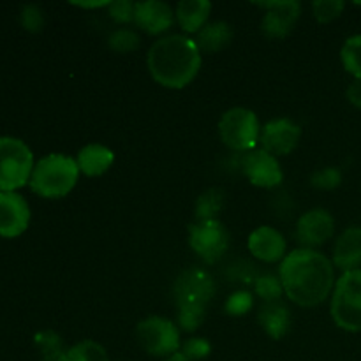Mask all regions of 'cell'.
<instances>
[{
  "instance_id": "cell-18",
  "label": "cell",
  "mask_w": 361,
  "mask_h": 361,
  "mask_svg": "<svg viewBox=\"0 0 361 361\" xmlns=\"http://www.w3.org/2000/svg\"><path fill=\"white\" fill-rule=\"evenodd\" d=\"M212 13V4L208 0H182L176 6V20L180 27L189 34H200L208 25Z\"/></svg>"
},
{
  "instance_id": "cell-29",
  "label": "cell",
  "mask_w": 361,
  "mask_h": 361,
  "mask_svg": "<svg viewBox=\"0 0 361 361\" xmlns=\"http://www.w3.org/2000/svg\"><path fill=\"white\" fill-rule=\"evenodd\" d=\"M310 182H312V185L316 187V189L331 190V189H335V187L341 185L342 173H341V169H337V168L317 169V171L312 175V178H310Z\"/></svg>"
},
{
  "instance_id": "cell-3",
  "label": "cell",
  "mask_w": 361,
  "mask_h": 361,
  "mask_svg": "<svg viewBox=\"0 0 361 361\" xmlns=\"http://www.w3.org/2000/svg\"><path fill=\"white\" fill-rule=\"evenodd\" d=\"M80 168L74 159L63 154H49L34 166L30 189L42 197H63L74 189Z\"/></svg>"
},
{
  "instance_id": "cell-25",
  "label": "cell",
  "mask_w": 361,
  "mask_h": 361,
  "mask_svg": "<svg viewBox=\"0 0 361 361\" xmlns=\"http://www.w3.org/2000/svg\"><path fill=\"white\" fill-rule=\"evenodd\" d=\"M254 289H256V295L267 303L279 302L282 291H284L281 279H277L275 275H261V277H257Z\"/></svg>"
},
{
  "instance_id": "cell-17",
  "label": "cell",
  "mask_w": 361,
  "mask_h": 361,
  "mask_svg": "<svg viewBox=\"0 0 361 361\" xmlns=\"http://www.w3.org/2000/svg\"><path fill=\"white\" fill-rule=\"evenodd\" d=\"M334 264L342 271L358 270L361 264V228H348L334 247Z\"/></svg>"
},
{
  "instance_id": "cell-37",
  "label": "cell",
  "mask_w": 361,
  "mask_h": 361,
  "mask_svg": "<svg viewBox=\"0 0 361 361\" xmlns=\"http://www.w3.org/2000/svg\"><path fill=\"white\" fill-rule=\"evenodd\" d=\"M109 4L111 2H74V6L83 7V9H92V7L99 9V7H108Z\"/></svg>"
},
{
  "instance_id": "cell-28",
  "label": "cell",
  "mask_w": 361,
  "mask_h": 361,
  "mask_svg": "<svg viewBox=\"0 0 361 361\" xmlns=\"http://www.w3.org/2000/svg\"><path fill=\"white\" fill-rule=\"evenodd\" d=\"M204 321V307H178V324L185 331H196Z\"/></svg>"
},
{
  "instance_id": "cell-38",
  "label": "cell",
  "mask_w": 361,
  "mask_h": 361,
  "mask_svg": "<svg viewBox=\"0 0 361 361\" xmlns=\"http://www.w3.org/2000/svg\"><path fill=\"white\" fill-rule=\"evenodd\" d=\"M164 361H189V360H187L185 356L182 355V351H178V353H175V355L168 356V358H166Z\"/></svg>"
},
{
  "instance_id": "cell-32",
  "label": "cell",
  "mask_w": 361,
  "mask_h": 361,
  "mask_svg": "<svg viewBox=\"0 0 361 361\" xmlns=\"http://www.w3.org/2000/svg\"><path fill=\"white\" fill-rule=\"evenodd\" d=\"M20 21L23 25L25 30L28 32H39L44 25V14L34 4H28V6H23L20 14Z\"/></svg>"
},
{
  "instance_id": "cell-9",
  "label": "cell",
  "mask_w": 361,
  "mask_h": 361,
  "mask_svg": "<svg viewBox=\"0 0 361 361\" xmlns=\"http://www.w3.org/2000/svg\"><path fill=\"white\" fill-rule=\"evenodd\" d=\"M215 295L214 279L203 270L190 268L185 270L175 282V298L178 307L196 305L204 307Z\"/></svg>"
},
{
  "instance_id": "cell-1",
  "label": "cell",
  "mask_w": 361,
  "mask_h": 361,
  "mask_svg": "<svg viewBox=\"0 0 361 361\" xmlns=\"http://www.w3.org/2000/svg\"><path fill=\"white\" fill-rule=\"evenodd\" d=\"M281 282L288 298L296 305L317 307L334 289V263L314 249H296L282 259Z\"/></svg>"
},
{
  "instance_id": "cell-7",
  "label": "cell",
  "mask_w": 361,
  "mask_h": 361,
  "mask_svg": "<svg viewBox=\"0 0 361 361\" xmlns=\"http://www.w3.org/2000/svg\"><path fill=\"white\" fill-rule=\"evenodd\" d=\"M137 342L152 356H171L180 351V330L164 317H147L136 328Z\"/></svg>"
},
{
  "instance_id": "cell-4",
  "label": "cell",
  "mask_w": 361,
  "mask_h": 361,
  "mask_svg": "<svg viewBox=\"0 0 361 361\" xmlns=\"http://www.w3.org/2000/svg\"><path fill=\"white\" fill-rule=\"evenodd\" d=\"M34 166V155L23 141L13 136L0 137V190L16 192L30 182Z\"/></svg>"
},
{
  "instance_id": "cell-11",
  "label": "cell",
  "mask_w": 361,
  "mask_h": 361,
  "mask_svg": "<svg viewBox=\"0 0 361 361\" xmlns=\"http://www.w3.org/2000/svg\"><path fill=\"white\" fill-rule=\"evenodd\" d=\"M259 7L267 9L263 18L264 34L271 39H282L293 30L302 14V6L296 0H275V2H259Z\"/></svg>"
},
{
  "instance_id": "cell-22",
  "label": "cell",
  "mask_w": 361,
  "mask_h": 361,
  "mask_svg": "<svg viewBox=\"0 0 361 361\" xmlns=\"http://www.w3.org/2000/svg\"><path fill=\"white\" fill-rule=\"evenodd\" d=\"M224 207V192L221 189H208L196 201L197 221H215Z\"/></svg>"
},
{
  "instance_id": "cell-33",
  "label": "cell",
  "mask_w": 361,
  "mask_h": 361,
  "mask_svg": "<svg viewBox=\"0 0 361 361\" xmlns=\"http://www.w3.org/2000/svg\"><path fill=\"white\" fill-rule=\"evenodd\" d=\"M35 345L37 349L41 351V355H49V353H55V351H62V338H60L59 334L51 330H44V331H39L35 334L34 337Z\"/></svg>"
},
{
  "instance_id": "cell-31",
  "label": "cell",
  "mask_w": 361,
  "mask_h": 361,
  "mask_svg": "<svg viewBox=\"0 0 361 361\" xmlns=\"http://www.w3.org/2000/svg\"><path fill=\"white\" fill-rule=\"evenodd\" d=\"M212 351V345L207 338H201V337H194L189 338L187 342H183L182 345V355L185 356L189 361H197V360H203L210 355Z\"/></svg>"
},
{
  "instance_id": "cell-6",
  "label": "cell",
  "mask_w": 361,
  "mask_h": 361,
  "mask_svg": "<svg viewBox=\"0 0 361 361\" xmlns=\"http://www.w3.org/2000/svg\"><path fill=\"white\" fill-rule=\"evenodd\" d=\"M219 134L222 143L235 152H252L259 143L261 126L256 113L247 108H231L221 116Z\"/></svg>"
},
{
  "instance_id": "cell-13",
  "label": "cell",
  "mask_w": 361,
  "mask_h": 361,
  "mask_svg": "<svg viewBox=\"0 0 361 361\" xmlns=\"http://www.w3.org/2000/svg\"><path fill=\"white\" fill-rule=\"evenodd\" d=\"M242 169L247 178H249V182L256 187L270 189V187L279 185L284 178L277 157L261 150V148L259 150L247 152L242 161Z\"/></svg>"
},
{
  "instance_id": "cell-20",
  "label": "cell",
  "mask_w": 361,
  "mask_h": 361,
  "mask_svg": "<svg viewBox=\"0 0 361 361\" xmlns=\"http://www.w3.org/2000/svg\"><path fill=\"white\" fill-rule=\"evenodd\" d=\"M261 328L270 335L271 338H282L289 331V324H291V314H289L288 307L281 302L264 303L259 310Z\"/></svg>"
},
{
  "instance_id": "cell-12",
  "label": "cell",
  "mask_w": 361,
  "mask_h": 361,
  "mask_svg": "<svg viewBox=\"0 0 361 361\" xmlns=\"http://www.w3.org/2000/svg\"><path fill=\"white\" fill-rule=\"evenodd\" d=\"M30 222V208L18 192L0 190V236L16 238L23 235Z\"/></svg>"
},
{
  "instance_id": "cell-19",
  "label": "cell",
  "mask_w": 361,
  "mask_h": 361,
  "mask_svg": "<svg viewBox=\"0 0 361 361\" xmlns=\"http://www.w3.org/2000/svg\"><path fill=\"white\" fill-rule=\"evenodd\" d=\"M113 159H115V155H113V152L108 147L92 143L81 148L76 162L78 168H80V173H83V175L101 176L113 164Z\"/></svg>"
},
{
  "instance_id": "cell-35",
  "label": "cell",
  "mask_w": 361,
  "mask_h": 361,
  "mask_svg": "<svg viewBox=\"0 0 361 361\" xmlns=\"http://www.w3.org/2000/svg\"><path fill=\"white\" fill-rule=\"evenodd\" d=\"M348 99L353 106L361 109V80H355L348 88Z\"/></svg>"
},
{
  "instance_id": "cell-14",
  "label": "cell",
  "mask_w": 361,
  "mask_h": 361,
  "mask_svg": "<svg viewBox=\"0 0 361 361\" xmlns=\"http://www.w3.org/2000/svg\"><path fill=\"white\" fill-rule=\"evenodd\" d=\"M334 217L330 215V212L323 210V208H314V210L303 214L296 224V236H298V242L305 245V249L323 245L334 236Z\"/></svg>"
},
{
  "instance_id": "cell-30",
  "label": "cell",
  "mask_w": 361,
  "mask_h": 361,
  "mask_svg": "<svg viewBox=\"0 0 361 361\" xmlns=\"http://www.w3.org/2000/svg\"><path fill=\"white\" fill-rule=\"evenodd\" d=\"M254 305L252 295L247 291H236L226 302V312L229 316H245Z\"/></svg>"
},
{
  "instance_id": "cell-36",
  "label": "cell",
  "mask_w": 361,
  "mask_h": 361,
  "mask_svg": "<svg viewBox=\"0 0 361 361\" xmlns=\"http://www.w3.org/2000/svg\"><path fill=\"white\" fill-rule=\"evenodd\" d=\"M41 361H69L67 360V351H55L49 353V355H42Z\"/></svg>"
},
{
  "instance_id": "cell-21",
  "label": "cell",
  "mask_w": 361,
  "mask_h": 361,
  "mask_svg": "<svg viewBox=\"0 0 361 361\" xmlns=\"http://www.w3.org/2000/svg\"><path fill=\"white\" fill-rule=\"evenodd\" d=\"M233 41V28L226 21H214L208 23L203 30L197 34V48L201 51L215 53L224 49Z\"/></svg>"
},
{
  "instance_id": "cell-2",
  "label": "cell",
  "mask_w": 361,
  "mask_h": 361,
  "mask_svg": "<svg viewBox=\"0 0 361 361\" xmlns=\"http://www.w3.org/2000/svg\"><path fill=\"white\" fill-rule=\"evenodd\" d=\"M148 71L166 88H183L201 69V49L187 35H166L154 42L147 56Z\"/></svg>"
},
{
  "instance_id": "cell-10",
  "label": "cell",
  "mask_w": 361,
  "mask_h": 361,
  "mask_svg": "<svg viewBox=\"0 0 361 361\" xmlns=\"http://www.w3.org/2000/svg\"><path fill=\"white\" fill-rule=\"evenodd\" d=\"M300 137H302V129L293 120H270L267 126L261 127V150L268 152L274 157H277V155H288L298 147Z\"/></svg>"
},
{
  "instance_id": "cell-16",
  "label": "cell",
  "mask_w": 361,
  "mask_h": 361,
  "mask_svg": "<svg viewBox=\"0 0 361 361\" xmlns=\"http://www.w3.org/2000/svg\"><path fill=\"white\" fill-rule=\"evenodd\" d=\"M286 240L281 231H277L271 226H261L249 236V250L254 257L264 261V263H277L284 259L286 254Z\"/></svg>"
},
{
  "instance_id": "cell-23",
  "label": "cell",
  "mask_w": 361,
  "mask_h": 361,
  "mask_svg": "<svg viewBox=\"0 0 361 361\" xmlns=\"http://www.w3.org/2000/svg\"><path fill=\"white\" fill-rule=\"evenodd\" d=\"M341 59L344 63V69L349 74H353L356 80H361V35H353L344 42Z\"/></svg>"
},
{
  "instance_id": "cell-8",
  "label": "cell",
  "mask_w": 361,
  "mask_h": 361,
  "mask_svg": "<svg viewBox=\"0 0 361 361\" xmlns=\"http://www.w3.org/2000/svg\"><path fill=\"white\" fill-rule=\"evenodd\" d=\"M190 249L207 263H215L229 247V233L221 221H197L189 228Z\"/></svg>"
},
{
  "instance_id": "cell-27",
  "label": "cell",
  "mask_w": 361,
  "mask_h": 361,
  "mask_svg": "<svg viewBox=\"0 0 361 361\" xmlns=\"http://www.w3.org/2000/svg\"><path fill=\"white\" fill-rule=\"evenodd\" d=\"M109 48H113L118 53H129L140 46V35L130 28H118L113 32L108 39Z\"/></svg>"
},
{
  "instance_id": "cell-34",
  "label": "cell",
  "mask_w": 361,
  "mask_h": 361,
  "mask_svg": "<svg viewBox=\"0 0 361 361\" xmlns=\"http://www.w3.org/2000/svg\"><path fill=\"white\" fill-rule=\"evenodd\" d=\"M134 6L136 4L129 0H115L108 6L109 18H113L116 23H130L134 21Z\"/></svg>"
},
{
  "instance_id": "cell-15",
  "label": "cell",
  "mask_w": 361,
  "mask_h": 361,
  "mask_svg": "<svg viewBox=\"0 0 361 361\" xmlns=\"http://www.w3.org/2000/svg\"><path fill=\"white\" fill-rule=\"evenodd\" d=\"M175 21L171 7L161 0H145L134 6V23L150 35H159L168 30Z\"/></svg>"
},
{
  "instance_id": "cell-5",
  "label": "cell",
  "mask_w": 361,
  "mask_h": 361,
  "mask_svg": "<svg viewBox=\"0 0 361 361\" xmlns=\"http://www.w3.org/2000/svg\"><path fill=\"white\" fill-rule=\"evenodd\" d=\"M331 317L345 331H361V270L342 274L331 296Z\"/></svg>"
},
{
  "instance_id": "cell-24",
  "label": "cell",
  "mask_w": 361,
  "mask_h": 361,
  "mask_svg": "<svg viewBox=\"0 0 361 361\" xmlns=\"http://www.w3.org/2000/svg\"><path fill=\"white\" fill-rule=\"evenodd\" d=\"M69 361H109L108 353L101 344L94 341H83L74 344L67 351Z\"/></svg>"
},
{
  "instance_id": "cell-26",
  "label": "cell",
  "mask_w": 361,
  "mask_h": 361,
  "mask_svg": "<svg viewBox=\"0 0 361 361\" xmlns=\"http://www.w3.org/2000/svg\"><path fill=\"white\" fill-rule=\"evenodd\" d=\"M345 4L342 0H316L312 4V13L319 23H330L341 16Z\"/></svg>"
}]
</instances>
